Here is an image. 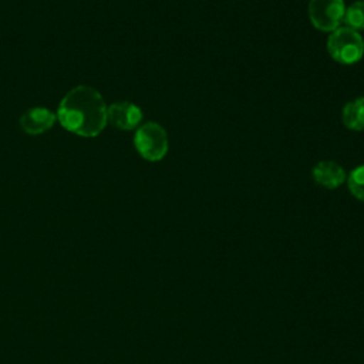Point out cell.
Wrapping results in <instances>:
<instances>
[{
    "mask_svg": "<svg viewBox=\"0 0 364 364\" xmlns=\"http://www.w3.org/2000/svg\"><path fill=\"white\" fill-rule=\"evenodd\" d=\"M57 119L75 135L97 136L108 124L107 105L95 88L77 85L63 97L57 109Z\"/></svg>",
    "mask_w": 364,
    "mask_h": 364,
    "instance_id": "6da1fadb",
    "label": "cell"
},
{
    "mask_svg": "<svg viewBox=\"0 0 364 364\" xmlns=\"http://www.w3.org/2000/svg\"><path fill=\"white\" fill-rule=\"evenodd\" d=\"M327 51L340 64H355L364 55V40L358 31L346 26L338 27L327 38Z\"/></svg>",
    "mask_w": 364,
    "mask_h": 364,
    "instance_id": "7a4b0ae2",
    "label": "cell"
},
{
    "mask_svg": "<svg viewBox=\"0 0 364 364\" xmlns=\"http://www.w3.org/2000/svg\"><path fill=\"white\" fill-rule=\"evenodd\" d=\"M134 145L138 154L151 162L161 161L168 152V134L156 122H145L136 128Z\"/></svg>",
    "mask_w": 364,
    "mask_h": 364,
    "instance_id": "3957f363",
    "label": "cell"
},
{
    "mask_svg": "<svg viewBox=\"0 0 364 364\" xmlns=\"http://www.w3.org/2000/svg\"><path fill=\"white\" fill-rule=\"evenodd\" d=\"M346 6L343 0H310L309 18L318 31L331 33L340 27Z\"/></svg>",
    "mask_w": 364,
    "mask_h": 364,
    "instance_id": "277c9868",
    "label": "cell"
},
{
    "mask_svg": "<svg viewBox=\"0 0 364 364\" xmlns=\"http://www.w3.org/2000/svg\"><path fill=\"white\" fill-rule=\"evenodd\" d=\"M141 108L129 101H118L107 107V121L121 131L135 129L141 124Z\"/></svg>",
    "mask_w": 364,
    "mask_h": 364,
    "instance_id": "5b68a950",
    "label": "cell"
},
{
    "mask_svg": "<svg viewBox=\"0 0 364 364\" xmlns=\"http://www.w3.org/2000/svg\"><path fill=\"white\" fill-rule=\"evenodd\" d=\"M57 114L44 107H34L27 109L20 118V127L26 134L40 135L47 132L55 122Z\"/></svg>",
    "mask_w": 364,
    "mask_h": 364,
    "instance_id": "8992f818",
    "label": "cell"
},
{
    "mask_svg": "<svg viewBox=\"0 0 364 364\" xmlns=\"http://www.w3.org/2000/svg\"><path fill=\"white\" fill-rule=\"evenodd\" d=\"M313 179L323 188L336 189L347 179L346 171L334 161H320L311 171Z\"/></svg>",
    "mask_w": 364,
    "mask_h": 364,
    "instance_id": "52a82bcc",
    "label": "cell"
},
{
    "mask_svg": "<svg viewBox=\"0 0 364 364\" xmlns=\"http://www.w3.org/2000/svg\"><path fill=\"white\" fill-rule=\"evenodd\" d=\"M341 119L344 127L351 131L364 129V97H357L348 101L341 111Z\"/></svg>",
    "mask_w": 364,
    "mask_h": 364,
    "instance_id": "ba28073f",
    "label": "cell"
},
{
    "mask_svg": "<svg viewBox=\"0 0 364 364\" xmlns=\"http://www.w3.org/2000/svg\"><path fill=\"white\" fill-rule=\"evenodd\" d=\"M343 21L348 28L355 31L364 30V0H357L346 7Z\"/></svg>",
    "mask_w": 364,
    "mask_h": 364,
    "instance_id": "9c48e42d",
    "label": "cell"
},
{
    "mask_svg": "<svg viewBox=\"0 0 364 364\" xmlns=\"http://www.w3.org/2000/svg\"><path fill=\"white\" fill-rule=\"evenodd\" d=\"M347 186L354 198L364 202V165L354 168L348 173Z\"/></svg>",
    "mask_w": 364,
    "mask_h": 364,
    "instance_id": "30bf717a",
    "label": "cell"
}]
</instances>
